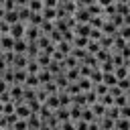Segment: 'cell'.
Segmentation results:
<instances>
[{"label":"cell","mask_w":130,"mask_h":130,"mask_svg":"<svg viewBox=\"0 0 130 130\" xmlns=\"http://www.w3.org/2000/svg\"><path fill=\"white\" fill-rule=\"evenodd\" d=\"M98 102L104 106V108H110V106H114V98L110 95V93H106V95H102V98H98Z\"/></svg>","instance_id":"30"},{"label":"cell","mask_w":130,"mask_h":130,"mask_svg":"<svg viewBox=\"0 0 130 130\" xmlns=\"http://www.w3.org/2000/svg\"><path fill=\"white\" fill-rule=\"evenodd\" d=\"M102 83H104L106 87H114V85L118 83V79L114 77V73H102Z\"/></svg>","instance_id":"23"},{"label":"cell","mask_w":130,"mask_h":130,"mask_svg":"<svg viewBox=\"0 0 130 130\" xmlns=\"http://www.w3.org/2000/svg\"><path fill=\"white\" fill-rule=\"evenodd\" d=\"M26 71L24 69H14V79H12V85H22L24 79H26Z\"/></svg>","instance_id":"16"},{"label":"cell","mask_w":130,"mask_h":130,"mask_svg":"<svg viewBox=\"0 0 130 130\" xmlns=\"http://www.w3.org/2000/svg\"><path fill=\"white\" fill-rule=\"evenodd\" d=\"M59 4H65V2H71V0H57Z\"/></svg>","instance_id":"42"},{"label":"cell","mask_w":130,"mask_h":130,"mask_svg":"<svg viewBox=\"0 0 130 130\" xmlns=\"http://www.w3.org/2000/svg\"><path fill=\"white\" fill-rule=\"evenodd\" d=\"M24 71H26L28 75H37V73L41 71V67H39V63H37L35 59H28L26 65H24Z\"/></svg>","instance_id":"15"},{"label":"cell","mask_w":130,"mask_h":130,"mask_svg":"<svg viewBox=\"0 0 130 130\" xmlns=\"http://www.w3.org/2000/svg\"><path fill=\"white\" fill-rule=\"evenodd\" d=\"M12 45H14V39L8 37V35H2L0 37V51H12Z\"/></svg>","instance_id":"12"},{"label":"cell","mask_w":130,"mask_h":130,"mask_svg":"<svg viewBox=\"0 0 130 130\" xmlns=\"http://www.w3.org/2000/svg\"><path fill=\"white\" fill-rule=\"evenodd\" d=\"M12 130H28V124H26V120H16L14 124H12Z\"/></svg>","instance_id":"32"},{"label":"cell","mask_w":130,"mask_h":130,"mask_svg":"<svg viewBox=\"0 0 130 130\" xmlns=\"http://www.w3.org/2000/svg\"><path fill=\"white\" fill-rule=\"evenodd\" d=\"M39 37H41L39 26H28V24H24V41H26V43H37Z\"/></svg>","instance_id":"1"},{"label":"cell","mask_w":130,"mask_h":130,"mask_svg":"<svg viewBox=\"0 0 130 130\" xmlns=\"http://www.w3.org/2000/svg\"><path fill=\"white\" fill-rule=\"evenodd\" d=\"M8 37H12L14 41H18V39H24V24H22V22H16V24H10V30H8Z\"/></svg>","instance_id":"2"},{"label":"cell","mask_w":130,"mask_h":130,"mask_svg":"<svg viewBox=\"0 0 130 130\" xmlns=\"http://www.w3.org/2000/svg\"><path fill=\"white\" fill-rule=\"evenodd\" d=\"M39 53H41V49L37 47V43H26V51H24L26 59H37Z\"/></svg>","instance_id":"9"},{"label":"cell","mask_w":130,"mask_h":130,"mask_svg":"<svg viewBox=\"0 0 130 130\" xmlns=\"http://www.w3.org/2000/svg\"><path fill=\"white\" fill-rule=\"evenodd\" d=\"M14 102H8V104H2V116H8V114H14Z\"/></svg>","instance_id":"31"},{"label":"cell","mask_w":130,"mask_h":130,"mask_svg":"<svg viewBox=\"0 0 130 130\" xmlns=\"http://www.w3.org/2000/svg\"><path fill=\"white\" fill-rule=\"evenodd\" d=\"M41 22H43V16H41V12H30V16H28L26 24H28V26H41Z\"/></svg>","instance_id":"19"},{"label":"cell","mask_w":130,"mask_h":130,"mask_svg":"<svg viewBox=\"0 0 130 130\" xmlns=\"http://www.w3.org/2000/svg\"><path fill=\"white\" fill-rule=\"evenodd\" d=\"M89 30H91L89 24H77V22H75V26H73V35H75V37H85V39H87V37H89Z\"/></svg>","instance_id":"5"},{"label":"cell","mask_w":130,"mask_h":130,"mask_svg":"<svg viewBox=\"0 0 130 130\" xmlns=\"http://www.w3.org/2000/svg\"><path fill=\"white\" fill-rule=\"evenodd\" d=\"M14 114H16V118H20V120H26L32 112H30V108L26 106V104H16V108H14Z\"/></svg>","instance_id":"3"},{"label":"cell","mask_w":130,"mask_h":130,"mask_svg":"<svg viewBox=\"0 0 130 130\" xmlns=\"http://www.w3.org/2000/svg\"><path fill=\"white\" fill-rule=\"evenodd\" d=\"M26 8H28L30 12H41V10H43V2H41V0H28Z\"/></svg>","instance_id":"28"},{"label":"cell","mask_w":130,"mask_h":130,"mask_svg":"<svg viewBox=\"0 0 130 130\" xmlns=\"http://www.w3.org/2000/svg\"><path fill=\"white\" fill-rule=\"evenodd\" d=\"M24 51H26V41H24V39L14 41V45H12V53H14V55H24Z\"/></svg>","instance_id":"14"},{"label":"cell","mask_w":130,"mask_h":130,"mask_svg":"<svg viewBox=\"0 0 130 130\" xmlns=\"http://www.w3.org/2000/svg\"><path fill=\"white\" fill-rule=\"evenodd\" d=\"M128 104H130V91H124V93H120V95L114 98V106L116 108H124Z\"/></svg>","instance_id":"6"},{"label":"cell","mask_w":130,"mask_h":130,"mask_svg":"<svg viewBox=\"0 0 130 130\" xmlns=\"http://www.w3.org/2000/svg\"><path fill=\"white\" fill-rule=\"evenodd\" d=\"M110 57H112V53H110L108 49H100V51L95 53V63L100 65V63H104V61H110Z\"/></svg>","instance_id":"21"},{"label":"cell","mask_w":130,"mask_h":130,"mask_svg":"<svg viewBox=\"0 0 130 130\" xmlns=\"http://www.w3.org/2000/svg\"><path fill=\"white\" fill-rule=\"evenodd\" d=\"M87 41H89V39H85V37H75V35H73L71 47H73V49H85V47H87Z\"/></svg>","instance_id":"20"},{"label":"cell","mask_w":130,"mask_h":130,"mask_svg":"<svg viewBox=\"0 0 130 130\" xmlns=\"http://www.w3.org/2000/svg\"><path fill=\"white\" fill-rule=\"evenodd\" d=\"M41 16H43V20L53 22V20H57V8H43L41 10Z\"/></svg>","instance_id":"13"},{"label":"cell","mask_w":130,"mask_h":130,"mask_svg":"<svg viewBox=\"0 0 130 130\" xmlns=\"http://www.w3.org/2000/svg\"><path fill=\"white\" fill-rule=\"evenodd\" d=\"M22 87H24V89H37V87H41V83H39L37 75H26V79H24Z\"/></svg>","instance_id":"11"},{"label":"cell","mask_w":130,"mask_h":130,"mask_svg":"<svg viewBox=\"0 0 130 130\" xmlns=\"http://www.w3.org/2000/svg\"><path fill=\"white\" fill-rule=\"evenodd\" d=\"M57 0H43V8H57Z\"/></svg>","instance_id":"36"},{"label":"cell","mask_w":130,"mask_h":130,"mask_svg":"<svg viewBox=\"0 0 130 130\" xmlns=\"http://www.w3.org/2000/svg\"><path fill=\"white\" fill-rule=\"evenodd\" d=\"M4 91H8V83L4 79H0V93H4Z\"/></svg>","instance_id":"38"},{"label":"cell","mask_w":130,"mask_h":130,"mask_svg":"<svg viewBox=\"0 0 130 130\" xmlns=\"http://www.w3.org/2000/svg\"><path fill=\"white\" fill-rule=\"evenodd\" d=\"M116 30H118V28H116V26H114L110 20H104V24H102V28H100V32H102V35H106V37H112V39L116 37Z\"/></svg>","instance_id":"4"},{"label":"cell","mask_w":130,"mask_h":130,"mask_svg":"<svg viewBox=\"0 0 130 130\" xmlns=\"http://www.w3.org/2000/svg\"><path fill=\"white\" fill-rule=\"evenodd\" d=\"M53 116H55V120L61 124V122H67L69 120V108H57V110H53Z\"/></svg>","instance_id":"7"},{"label":"cell","mask_w":130,"mask_h":130,"mask_svg":"<svg viewBox=\"0 0 130 130\" xmlns=\"http://www.w3.org/2000/svg\"><path fill=\"white\" fill-rule=\"evenodd\" d=\"M106 118H110L112 122L114 120H118L120 118V108H116V106H110V108H106V114H104Z\"/></svg>","instance_id":"24"},{"label":"cell","mask_w":130,"mask_h":130,"mask_svg":"<svg viewBox=\"0 0 130 130\" xmlns=\"http://www.w3.org/2000/svg\"><path fill=\"white\" fill-rule=\"evenodd\" d=\"M116 87H118L120 91H130V77H126V79H118Z\"/></svg>","instance_id":"29"},{"label":"cell","mask_w":130,"mask_h":130,"mask_svg":"<svg viewBox=\"0 0 130 130\" xmlns=\"http://www.w3.org/2000/svg\"><path fill=\"white\" fill-rule=\"evenodd\" d=\"M4 130H12V128H4Z\"/></svg>","instance_id":"43"},{"label":"cell","mask_w":130,"mask_h":130,"mask_svg":"<svg viewBox=\"0 0 130 130\" xmlns=\"http://www.w3.org/2000/svg\"><path fill=\"white\" fill-rule=\"evenodd\" d=\"M8 30H10V24H6L4 20H0V37L2 35H8Z\"/></svg>","instance_id":"35"},{"label":"cell","mask_w":130,"mask_h":130,"mask_svg":"<svg viewBox=\"0 0 130 130\" xmlns=\"http://www.w3.org/2000/svg\"><path fill=\"white\" fill-rule=\"evenodd\" d=\"M55 51H59V53L65 57V55L71 53V43H67V41H59V43L55 45Z\"/></svg>","instance_id":"17"},{"label":"cell","mask_w":130,"mask_h":130,"mask_svg":"<svg viewBox=\"0 0 130 130\" xmlns=\"http://www.w3.org/2000/svg\"><path fill=\"white\" fill-rule=\"evenodd\" d=\"M43 106H45V108H49V110H57V108H59L57 93H53V95H47V100L43 102Z\"/></svg>","instance_id":"18"},{"label":"cell","mask_w":130,"mask_h":130,"mask_svg":"<svg viewBox=\"0 0 130 130\" xmlns=\"http://www.w3.org/2000/svg\"><path fill=\"white\" fill-rule=\"evenodd\" d=\"M26 55H14V59H12V63H10V67L12 69H24V65H26Z\"/></svg>","instance_id":"10"},{"label":"cell","mask_w":130,"mask_h":130,"mask_svg":"<svg viewBox=\"0 0 130 130\" xmlns=\"http://www.w3.org/2000/svg\"><path fill=\"white\" fill-rule=\"evenodd\" d=\"M112 2H114V0H95V4H98L100 8H106V6H108V4H112Z\"/></svg>","instance_id":"37"},{"label":"cell","mask_w":130,"mask_h":130,"mask_svg":"<svg viewBox=\"0 0 130 130\" xmlns=\"http://www.w3.org/2000/svg\"><path fill=\"white\" fill-rule=\"evenodd\" d=\"M114 2H116V4H128L130 0H114Z\"/></svg>","instance_id":"40"},{"label":"cell","mask_w":130,"mask_h":130,"mask_svg":"<svg viewBox=\"0 0 130 130\" xmlns=\"http://www.w3.org/2000/svg\"><path fill=\"white\" fill-rule=\"evenodd\" d=\"M2 20H4L6 24H16V22H20V20H18V10H16V8H14V10H6Z\"/></svg>","instance_id":"8"},{"label":"cell","mask_w":130,"mask_h":130,"mask_svg":"<svg viewBox=\"0 0 130 130\" xmlns=\"http://www.w3.org/2000/svg\"><path fill=\"white\" fill-rule=\"evenodd\" d=\"M4 12H6V10H4V8H2V6H0V20H2V18H4Z\"/></svg>","instance_id":"41"},{"label":"cell","mask_w":130,"mask_h":130,"mask_svg":"<svg viewBox=\"0 0 130 130\" xmlns=\"http://www.w3.org/2000/svg\"><path fill=\"white\" fill-rule=\"evenodd\" d=\"M120 57H122L124 61H128V59H130V43H128L124 49H120Z\"/></svg>","instance_id":"33"},{"label":"cell","mask_w":130,"mask_h":130,"mask_svg":"<svg viewBox=\"0 0 130 130\" xmlns=\"http://www.w3.org/2000/svg\"><path fill=\"white\" fill-rule=\"evenodd\" d=\"M120 118H126V120H130V108H128V106L120 108Z\"/></svg>","instance_id":"34"},{"label":"cell","mask_w":130,"mask_h":130,"mask_svg":"<svg viewBox=\"0 0 130 130\" xmlns=\"http://www.w3.org/2000/svg\"><path fill=\"white\" fill-rule=\"evenodd\" d=\"M14 4H16V8H20V6H26L28 0H14Z\"/></svg>","instance_id":"39"},{"label":"cell","mask_w":130,"mask_h":130,"mask_svg":"<svg viewBox=\"0 0 130 130\" xmlns=\"http://www.w3.org/2000/svg\"><path fill=\"white\" fill-rule=\"evenodd\" d=\"M77 85H79V91H89V89L93 87L87 77H79V79H77Z\"/></svg>","instance_id":"27"},{"label":"cell","mask_w":130,"mask_h":130,"mask_svg":"<svg viewBox=\"0 0 130 130\" xmlns=\"http://www.w3.org/2000/svg\"><path fill=\"white\" fill-rule=\"evenodd\" d=\"M128 65H120V67H114V77L116 79H126L128 77Z\"/></svg>","instance_id":"22"},{"label":"cell","mask_w":130,"mask_h":130,"mask_svg":"<svg viewBox=\"0 0 130 130\" xmlns=\"http://www.w3.org/2000/svg\"><path fill=\"white\" fill-rule=\"evenodd\" d=\"M114 128H116V130H130V120L118 118V120H114Z\"/></svg>","instance_id":"26"},{"label":"cell","mask_w":130,"mask_h":130,"mask_svg":"<svg viewBox=\"0 0 130 130\" xmlns=\"http://www.w3.org/2000/svg\"><path fill=\"white\" fill-rule=\"evenodd\" d=\"M65 77H67V81L71 83V81H77L81 75H79V69H77V67H71V69L65 71Z\"/></svg>","instance_id":"25"}]
</instances>
